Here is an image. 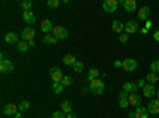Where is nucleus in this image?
I'll return each mask as SVG.
<instances>
[{"label":"nucleus","mask_w":159,"mask_h":118,"mask_svg":"<svg viewBox=\"0 0 159 118\" xmlns=\"http://www.w3.org/2000/svg\"><path fill=\"white\" fill-rule=\"evenodd\" d=\"M156 91H157V89L154 88V85H148V83H147V86L143 88V96L150 99V97L156 96Z\"/></svg>","instance_id":"17"},{"label":"nucleus","mask_w":159,"mask_h":118,"mask_svg":"<svg viewBox=\"0 0 159 118\" xmlns=\"http://www.w3.org/2000/svg\"><path fill=\"white\" fill-rule=\"evenodd\" d=\"M150 13H151V10H150V7H142L140 10H139V15H137V18L139 19H142V21H148V16H150Z\"/></svg>","instance_id":"13"},{"label":"nucleus","mask_w":159,"mask_h":118,"mask_svg":"<svg viewBox=\"0 0 159 118\" xmlns=\"http://www.w3.org/2000/svg\"><path fill=\"white\" fill-rule=\"evenodd\" d=\"M18 106L16 104H7V106L3 107V115H16L18 113Z\"/></svg>","instance_id":"19"},{"label":"nucleus","mask_w":159,"mask_h":118,"mask_svg":"<svg viewBox=\"0 0 159 118\" xmlns=\"http://www.w3.org/2000/svg\"><path fill=\"white\" fill-rule=\"evenodd\" d=\"M52 91H54L56 94H61L64 91V85L62 83H52Z\"/></svg>","instance_id":"29"},{"label":"nucleus","mask_w":159,"mask_h":118,"mask_svg":"<svg viewBox=\"0 0 159 118\" xmlns=\"http://www.w3.org/2000/svg\"><path fill=\"white\" fill-rule=\"evenodd\" d=\"M22 19H24V22L30 27V26L35 24V21H37V15H35L34 11H24V13H22Z\"/></svg>","instance_id":"7"},{"label":"nucleus","mask_w":159,"mask_h":118,"mask_svg":"<svg viewBox=\"0 0 159 118\" xmlns=\"http://www.w3.org/2000/svg\"><path fill=\"white\" fill-rule=\"evenodd\" d=\"M73 83V78L70 77V75H64V78H62V85L64 86H70Z\"/></svg>","instance_id":"31"},{"label":"nucleus","mask_w":159,"mask_h":118,"mask_svg":"<svg viewBox=\"0 0 159 118\" xmlns=\"http://www.w3.org/2000/svg\"><path fill=\"white\" fill-rule=\"evenodd\" d=\"M113 65H115L116 69H119V67H123V61H115V62H113Z\"/></svg>","instance_id":"39"},{"label":"nucleus","mask_w":159,"mask_h":118,"mask_svg":"<svg viewBox=\"0 0 159 118\" xmlns=\"http://www.w3.org/2000/svg\"><path fill=\"white\" fill-rule=\"evenodd\" d=\"M140 104H142V97H140L137 93L129 94V106H134V107L137 109V107H140Z\"/></svg>","instance_id":"14"},{"label":"nucleus","mask_w":159,"mask_h":118,"mask_svg":"<svg viewBox=\"0 0 159 118\" xmlns=\"http://www.w3.org/2000/svg\"><path fill=\"white\" fill-rule=\"evenodd\" d=\"M30 46H29V42H24V40H21L19 43H18V51L19 53H25Z\"/></svg>","instance_id":"26"},{"label":"nucleus","mask_w":159,"mask_h":118,"mask_svg":"<svg viewBox=\"0 0 159 118\" xmlns=\"http://www.w3.org/2000/svg\"><path fill=\"white\" fill-rule=\"evenodd\" d=\"M145 86H147V80H139L137 82V88H142L143 89Z\"/></svg>","instance_id":"37"},{"label":"nucleus","mask_w":159,"mask_h":118,"mask_svg":"<svg viewBox=\"0 0 159 118\" xmlns=\"http://www.w3.org/2000/svg\"><path fill=\"white\" fill-rule=\"evenodd\" d=\"M83 69H84V64H83L81 61H76V64L73 65V70H75L76 73H80V72H83Z\"/></svg>","instance_id":"30"},{"label":"nucleus","mask_w":159,"mask_h":118,"mask_svg":"<svg viewBox=\"0 0 159 118\" xmlns=\"http://www.w3.org/2000/svg\"><path fill=\"white\" fill-rule=\"evenodd\" d=\"M150 69H151V72L159 73V61H153V62L150 64Z\"/></svg>","instance_id":"33"},{"label":"nucleus","mask_w":159,"mask_h":118,"mask_svg":"<svg viewBox=\"0 0 159 118\" xmlns=\"http://www.w3.org/2000/svg\"><path fill=\"white\" fill-rule=\"evenodd\" d=\"M156 96H157V99H159V89L156 91Z\"/></svg>","instance_id":"45"},{"label":"nucleus","mask_w":159,"mask_h":118,"mask_svg":"<svg viewBox=\"0 0 159 118\" xmlns=\"http://www.w3.org/2000/svg\"><path fill=\"white\" fill-rule=\"evenodd\" d=\"M118 5H119L118 0H105L102 7H103V11H107V13H115L116 8H118Z\"/></svg>","instance_id":"5"},{"label":"nucleus","mask_w":159,"mask_h":118,"mask_svg":"<svg viewBox=\"0 0 159 118\" xmlns=\"http://www.w3.org/2000/svg\"><path fill=\"white\" fill-rule=\"evenodd\" d=\"M51 118H67V115H65L64 112H61V110H57V112L52 113V116H51Z\"/></svg>","instance_id":"35"},{"label":"nucleus","mask_w":159,"mask_h":118,"mask_svg":"<svg viewBox=\"0 0 159 118\" xmlns=\"http://www.w3.org/2000/svg\"><path fill=\"white\" fill-rule=\"evenodd\" d=\"M81 93H83V94H86V93H91V91H89V86H84V88L81 89Z\"/></svg>","instance_id":"41"},{"label":"nucleus","mask_w":159,"mask_h":118,"mask_svg":"<svg viewBox=\"0 0 159 118\" xmlns=\"http://www.w3.org/2000/svg\"><path fill=\"white\" fill-rule=\"evenodd\" d=\"M61 112H64L65 115L72 113V112H73V110H72V104H70L69 101H64V102L61 104Z\"/></svg>","instance_id":"23"},{"label":"nucleus","mask_w":159,"mask_h":118,"mask_svg":"<svg viewBox=\"0 0 159 118\" xmlns=\"http://www.w3.org/2000/svg\"><path fill=\"white\" fill-rule=\"evenodd\" d=\"M132 115H134L135 118H148L150 116V112H148V109H145V107H137L135 109V112H130Z\"/></svg>","instance_id":"11"},{"label":"nucleus","mask_w":159,"mask_h":118,"mask_svg":"<svg viewBox=\"0 0 159 118\" xmlns=\"http://www.w3.org/2000/svg\"><path fill=\"white\" fill-rule=\"evenodd\" d=\"M59 0H48V7H51V8H57L59 7Z\"/></svg>","instance_id":"36"},{"label":"nucleus","mask_w":159,"mask_h":118,"mask_svg":"<svg viewBox=\"0 0 159 118\" xmlns=\"http://www.w3.org/2000/svg\"><path fill=\"white\" fill-rule=\"evenodd\" d=\"M21 37H22V40H24V42H32L34 38H35V31H34L32 27H29V26H25V27L22 29Z\"/></svg>","instance_id":"4"},{"label":"nucleus","mask_w":159,"mask_h":118,"mask_svg":"<svg viewBox=\"0 0 159 118\" xmlns=\"http://www.w3.org/2000/svg\"><path fill=\"white\" fill-rule=\"evenodd\" d=\"M127 118H135V116H134V115H132V113H129V116H127Z\"/></svg>","instance_id":"44"},{"label":"nucleus","mask_w":159,"mask_h":118,"mask_svg":"<svg viewBox=\"0 0 159 118\" xmlns=\"http://www.w3.org/2000/svg\"><path fill=\"white\" fill-rule=\"evenodd\" d=\"M137 67H139V62H137L135 59L127 58V59L123 61V69H124L126 72H134V70H137Z\"/></svg>","instance_id":"2"},{"label":"nucleus","mask_w":159,"mask_h":118,"mask_svg":"<svg viewBox=\"0 0 159 118\" xmlns=\"http://www.w3.org/2000/svg\"><path fill=\"white\" fill-rule=\"evenodd\" d=\"M89 91H91L92 94H97V96L103 94V91H105V85H103V82L100 80V78H97V80H92L91 85H89Z\"/></svg>","instance_id":"1"},{"label":"nucleus","mask_w":159,"mask_h":118,"mask_svg":"<svg viewBox=\"0 0 159 118\" xmlns=\"http://www.w3.org/2000/svg\"><path fill=\"white\" fill-rule=\"evenodd\" d=\"M151 26H153V24H151V21H150V19H148V21H145V29H147V31H150V29H151Z\"/></svg>","instance_id":"38"},{"label":"nucleus","mask_w":159,"mask_h":118,"mask_svg":"<svg viewBox=\"0 0 159 118\" xmlns=\"http://www.w3.org/2000/svg\"><path fill=\"white\" fill-rule=\"evenodd\" d=\"M97 78H99V69H96V67L89 69V72H88V80L92 82V80H97Z\"/></svg>","instance_id":"24"},{"label":"nucleus","mask_w":159,"mask_h":118,"mask_svg":"<svg viewBox=\"0 0 159 118\" xmlns=\"http://www.w3.org/2000/svg\"><path fill=\"white\" fill-rule=\"evenodd\" d=\"M67 118H76V113H73V112H72V113H69V115H67Z\"/></svg>","instance_id":"42"},{"label":"nucleus","mask_w":159,"mask_h":118,"mask_svg":"<svg viewBox=\"0 0 159 118\" xmlns=\"http://www.w3.org/2000/svg\"><path fill=\"white\" fill-rule=\"evenodd\" d=\"M157 73H154V72H150L148 75H147V78H145V80H147V83L148 85H154L156 82H157Z\"/></svg>","instance_id":"25"},{"label":"nucleus","mask_w":159,"mask_h":118,"mask_svg":"<svg viewBox=\"0 0 159 118\" xmlns=\"http://www.w3.org/2000/svg\"><path fill=\"white\" fill-rule=\"evenodd\" d=\"M52 35H54L57 40H64V38H67L69 35V31L64 27V26H54V31H52Z\"/></svg>","instance_id":"3"},{"label":"nucleus","mask_w":159,"mask_h":118,"mask_svg":"<svg viewBox=\"0 0 159 118\" xmlns=\"http://www.w3.org/2000/svg\"><path fill=\"white\" fill-rule=\"evenodd\" d=\"M111 31L121 35V34L124 32V24H123L121 21H113V22H111Z\"/></svg>","instance_id":"20"},{"label":"nucleus","mask_w":159,"mask_h":118,"mask_svg":"<svg viewBox=\"0 0 159 118\" xmlns=\"http://www.w3.org/2000/svg\"><path fill=\"white\" fill-rule=\"evenodd\" d=\"M13 69H15V65H13V62L10 59L0 61V72L2 73H10V72H13Z\"/></svg>","instance_id":"6"},{"label":"nucleus","mask_w":159,"mask_h":118,"mask_svg":"<svg viewBox=\"0 0 159 118\" xmlns=\"http://www.w3.org/2000/svg\"><path fill=\"white\" fill-rule=\"evenodd\" d=\"M119 107L127 109L129 107V94L126 91H119Z\"/></svg>","instance_id":"10"},{"label":"nucleus","mask_w":159,"mask_h":118,"mask_svg":"<svg viewBox=\"0 0 159 118\" xmlns=\"http://www.w3.org/2000/svg\"><path fill=\"white\" fill-rule=\"evenodd\" d=\"M52 31H54V26H52V22H51L49 19H45V21L42 22V32H43L45 35H48V34H51Z\"/></svg>","instance_id":"15"},{"label":"nucleus","mask_w":159,"mask_h":118,"mask_svg":"<svg viewBox=\"0 0 159 118\" xmlns=\"http://www.w3.org/2000/svg\"><path fill=\"white\" fill-rule=\"evenodd\" d=\"M43 42H45V43H48V45H54V43L57 42V38H56L54 35H52V34H48V35H45Z\"/></svg>","instance_id":"27"},{"label":"nucleus","mask_w":159,"mask_h":118,"mask_svg":"<svg viewBox=\"0 0 159 118\" xmlns=\"http://www.w3.org/2000/svg\"><path fill=\"white\" fill-rule=\"evenodd\" d=\"M123 7L127 13H132V11H135L137 10V3H135V0H123Z\"/></svg>","instance_id":"16"},{"label":"nucleus","mask_w":159,"mask_h":118,"mask_svg":"<svg viewBox=\"0 0 159 118\" xmlns=\"http://www.w3.org/2000/svg\"><path fill=\"white\" fill-rule=\"evenodd\" d=\"M5 42L7 43H19V38H18V35L15 32H8L5 35Z\"/></svg>","instance_id":"22"},{"label":"nucleus","mask_w":159,"mask_h":118,"mask_svg":"<svg viewBox=\"0 0 159 118\" xmlns=\"http://www.w3.org/2000/svg\"><path fill=\"white\" fill-rule=\"evenodd\" d=\"M148 112H150V115H157L159 113V99H153V101H150V104H148Z\"/></svg>","instance_id":"12"},{"label":"nucleus","mask_w":159,"mask_h":118,"mask_svg":"<svg viewBox=\"0 0 159 118\" xmlns=\"http://www.w3.org/2000/svg\"><path fill=\"white\" fill-rule=\"evenodd\" d=\"M62 64H65V65H73L76 64V58L73 56V54H65L64 56V59H62Z\"/></svg>","instance_id":"21"},{"label":"nucleus","mask_w":159,"mask_h":118,"mask_svg":"<svg viewBox=\"0 0 159 118\" xmlns=\"http://www.w3.org/2000/svg\"><path fill=\"white\" fill-rule=\"evenodd\" d=\"M137 31H139L137 21H127V22L124 24V32H126L127 35H130V34H135Z\"/></svg>","instance_id":"9"},{"label":"nucleus","mask_w":159,"mask_h":118,"mask_svg":"<svg viewBox=\"0 0 159 118\" xmlns=\"http://www.w3.org/2000/svg\"><path fill=\"white\" fill-rule=\"evenodd\" d=\"M139 88H137V83H134V82H126L124 85H123V91H126L127 94H132V93H135Z\"/></svg>","instance_id":"18"},{"label":"nucleus","mask_w":159,"mask_h":118,"mask_svg":"<svg viewBox=\"0 0 159 118\" xmlns=\"http://www.w3.org/2000/svg\"><path fill=\"white\" fill-rule=\"evenodd\" d=\"M49 75H51V78H52V83H62L64 75H62V72H61L59 67H52L51 72H49Z\"/></svg>","instance_id":"8"},{"label":"nucleus","mask_w":159,"mask_h":118,"mask_svg":"<svg viewBox=\"0 0 159 118\" xmlns=\"http://www.w3.org/2000/svg\"><path fill=\"white\" fill-rule=\"evenodd\" d=\"M29 107H30L29 101H21V102L18 104V109H19V112H25V110H29Z\"/></svg>","instance_id":"28"},{"label":"nucleus","mask_w":159,"mask_h":118,"mask_svg":"<svg viewBox=\"0 0 159 118\" xmlns=\"http://www.w3.org/2000/svg\"><path fill=\"white\" fill-rule=\"evenodd\" d=\"M119 42H121V43H127L129 42V35L126 32H123L121 35H119Z\"/></svg>","instance_id":"34"},{"label":"nucleus","mask_w":159,"mask_h":118,"mask_svg":"<svg viewBox=\"0 0 159 118\" xmlns=\"http://www.w3.org/2000/svg\"><path fill=\"white\" fill-rule=\"evenodd\" d=\"M153 38H154L156 42H159V31H156V32L153 34Z\"/></svg>","instance_id":"40"},{"label":"nucleus","mask_w":159,"mask_h":118,"mask_svg":"<svg viewBox=\"0 0 159 118\" xmlns=\"http://www.w3.org/2000/svg\"><path fill=\"white\" fill-rule=\"evenodd\" d=\"M15 118H22V112H18V113L15 115Z\"/></svg>","instance_id":"43"},{"label":"nucleus","mask_w":159,"mask_h":118,"mask_svg":"<svg viewBox=\"0 0 159 118\" xmlns=\"http://www.w3.org/2000/svg\"><path fill=\"white\" fill-rule=\"evenodd\" d=\"M32 2H29V0H25V2H21V7H22V10L24 11H32L30 8H32Z\"/></svg>","instance_id":"32"}]
</instances>
